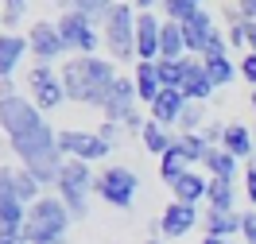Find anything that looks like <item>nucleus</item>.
Here are the masks:
<instances>
[{
	"mask_svg": "<svg viewBox=\"0 0 256 244\" xmlns=\"http://www.w3.org/2000/svg\"><path fill=\"white\" fill-rule=\"evenodd\" d=\"M0 132L8 136L12 151L20 163L43 182V190L54 186L58 167H62V151H58V132L50 128L43 113L35 109V101L28 97H0Z\"/></svg>",
	"mask_w": 256,
	"mask_h": 244,
	"instance_id": "f257e3e1",
	"label": "nucleus"
},
{
	"mask_svg": "<svg viewBox=\"0 0 256 244\" xmlns=\"http://www.w3.org/2000/svg\"><path fill=\"white\" fill-rule=\"evenodd\" d=\"M62 89H66V101H82V105H105L109 101V89L112 81L120 78L112 70L109 58H97V54H82V58H70L62 66Z\"/></svg>",
	"mask_w": 256,
	"mask_h": 244,
	"instance_id": "f03ea898",
	"label": "nucleus"
},
{
	"mask_svg": "<svg viewBox=\"0 0 256 244\" xmlns=\"http://www.w3.org/2000/svg\"><path fill=\"white\" fill-rule=\"evenodd\" d=\"M54 194L62 198V206L70 210L74 221H82L90 213V198L97 194V175L90 163L82 159H62L58 167V179H54Z\"/></svg>",
	"mask_w": 256,
	"mask_h": 244,
	"instance_id": "7ed1b4c3",
	"label": "nucleus"
},
{
	"mask_svg": "<svg viewBox=\"0 0 256 244\" xmlns=\"http://www.w3.org/2000/svg\"><path fill=\"white\" fill-rule=\"evenodd\" d=\"M70 210L62 206L58 194H43L35 206H28V225H24V241L28 244H50V241H66V229H70Z\"/></svg>",
	"mask_w": 256,
	"mask_h": 244,
	"instance_id": "20e7f679",
	"label": "nucleus"
},
{
	"mask_svg": "<svg viewBox=\"0 0 256 244\" xmlns=\"http://www.w3.org/2000/svg\"><path fill=\"white\" fill-rule=\"evenodd\" d=\"M136 8L128 4V0H116L109 8V16L101 19V39H105V47H109V58H136Z\"/></svg>",
	"mask_w": 256,
	"mask_h": 244,
	"instance_id": "39448f33",
	"label": "nucleus"
},
{
	"mask_svg": "<svg viewBox=\"0 0 256 244\" xmlns=\"http://www.w3.org/2000/svg\"><path fill=\"white\" fill-rule=\"evenodd\" d=\"M58 35H62V47L70 54H97V47L105 43L101 39V23H94L90 16H82V12H62V19L54 23Z\"/></svg>",
	"mask_w": 256,
	"mask_h": 244,
	"instance_id": "423d86ee",
	"label": "nucleus"
},
{
	"mask_svg": "<svg viewBox=\"0 0 256 244\" xmlns=\"http://www.w3.org/2000/svg\"><path fill=\"white\" fill-rule=\"evenodd\" d=\"M136 190H140V175L132 167H109L97 175V198L112 210H128Z\"/></svg>",
	"mask_w": 256,
	"mask_h": 244,
	"instance_id": "0eeeda50",
	"label": "nucleus"
},
{
	"mask_svg": "<svg viewBox=\"0 0 256 244\" xmlns=\"http://www.w3.org/2000/svg\"><path fill=\"white\" fill-rule=\"evenodd\" d=\"M28 89H32V101L39 113H50V109H58L66 101V89H62V78L50 70V66L35 62L32 70H28Z\"/></svg>",
	"mask_w": 256,
	"mask_h": 244,
	"instance_id": "6e6552de",
	"label": "nucleus"
},
{
	"mask_svg": "<svg viewBox=\"0 0 256 244\" xmlns=\"http://www.w3.org/2000/svg\"><path fill=\"white\" fill-rule=\"evenodd\" d=\"M58 151L62 159H82V163H101L112 147L97 136V132H82V128H66L58 132Z\"/></svg>",
	"mask_w": 256,
	"mask_h": 244,
	"instance_id": "1a4fd4ad",
	"label": "nucleus"
},
{
	"mask_svg": "<svg viewBox=\"0 0 256 244\" xmlns=\"http://www.w3.org/2000/svg\"><path fill=\"white\" fill-rule=\"evenodd\" d=\"M28 50H32L35 62H43V66H50L54 58H62V54H66L58 27H54V23H47V19H39V23H32V27H28Z\"/></svg>",
	"mask_w": 256,
	"mask_h": 244,
	"instance_id": "9d476101",
	"label": "nucleus"
},
{
	"mask_svg": "<svg viewBox=\"0 0 256 244\" xmlns=\"http://www.w3.org/2000/svg\"><path fill=\"white\" fill-rule=\"evenodd\" d=\"M140 93H136V81L132 78H116L109 89V101L101 105V113H105V120H116V124H124L128 116H136L140 109Z\"/></svg>",
	"mask_w": 256,
	"mask_h": 244,
	"instance_id": "9b49d317",
	"label": "nucleus"
},
{
	"mask_svg": "<svg viewBox=\"0 0 256 244\" xmlns=\"http://www.w3.org/2000/svg\"><path fill=\"white\" fill-rule=\"evenodd\" d=\"M160 31L163 19L156 12L136 16V62H160Z\"/></svg>",
	"mask_w": 256,
	"mask_h": 244,
	"instance_id": "f8f14e48",
	"label": "nucleus"
},
{
	"mask_svg": "<svg viewBox=\"0 0 256 244\" xmlns=\"http://www.w3.org/2000/svg\"><path fill=\"white\" fill-rule=\"evenodd\" d=\"M198 221H202L198 206H186V202H171V206L160 213V237H171V241H178V237H186V233H190Z\"/></svg>",
	"mask_w": 256,
	"mask_h": 244,
	"instance_id": "ddd939ff",
	"label": "nucleus"
},
{
	"mask_svg": "<svg viewBox=\"0 0 256 244\" xmlns=\"http://www.w3.org/2000/svg\"><path fill=\"white\" fill-rule=\"evenodd\" d=\"M214 78L206 74V66H202V58H186V74H182V97L186 101H202L206 105L210 97H214Z\"/></svg>",
	"mask_w": 256,
	"mask_h": 244,
	"instance_id": "4468645a",
	"label": "nucleus"
},
{
	"mask_svg": "<svg viewBox=\"0 0 256 244\" xmlns=\"http://www.w3.org/2000/svg\"><path fill=\"white\" fill-rule=\"evenodd\" d=\"M218 35V27H214V16H210L206 8H198L186 23H182V39H186V54H202L206 50V43Z\"/></svg>",
	"mask_w": 256,
	"mask_h": 244,
	"instance_id": "2eb2a0df",
	"label": "nucleus"
},
{
	"mask_svg": "<svg viewBox=\"0 0 256 244\" xmlns=\"http://www.w3.org/2000/svg\"><path fill=\"white\" fill-rule=\"evenodd\" d=\"M148 109H152V120H156V124L171 128V124H178V116L186 109V97H182V89H163Z\"/></svg>",
	"mask_w": 256,
	"mask_h": 244,
	"instance_id": "dca6fc26",
	"label": "nucleus"
},
{
	"mask_svg": "<svg viewBox=\"0 0 256 244\" xmlns=\"http://www.w3.org/2000/svg\"><path fill=\"white\" fill-rule=\"evenodd\" d=\"M24 54H28V35L0 31V78H12Z\"/></svg>",
	"mask_w": 256,
	"mask_h": 244,
	"instance_id": "f3484780",
	"label": "nucleus"
},
{
	"mask_svg": "<svg viewBox=\"0 0 256 244\" xmlns=\"http://www.w3.org/2000/svg\"><path fill=\"white\" fill-rule=\"evenodd\" d=\"M28 225V206L16 194L0 198V237H20Z\"/></svg>",
	"mask_w": 256,
	"mask_h": 244,
	"instance_id": "a211bd4d",
	"label": "nucleus"
},
{
	"mask_svg": "<svg viewBox=\"0 0 256 244\" xmlns=\"http://www.w3.org/2000/svg\"><path fill=\"white\" fill-rule=\"evenodd\" d=\"M206 190H210V175H198V171H186L178 182H171V194H175V202H186V206L206 202Z\"/></svg>",
	"mask_w": 256,
	"mask_h": 244,
	"instance_id": "6ab92c4d",
	"label": "nucleus"
},
{
	"mask_svg": "<svg viewBox=\"0 0 256 244\" xmlns=\"http://www.w3.org/2000/svg\"><path fill=\"white\" fill-rule=\"evenodd\" d=\"M202 229H206V237H237L240 233V213L237 210H210L202 213Z\"/></svg>",
	"mask_w": 256,
	"mask_h": 244,
	"instance_id": "aec40b11",
	"label": "nucleus"
},
{
	"mask_svg": "<svg viewBox=\"0 0 256 244\" xmlns=\"http://www.w3.org/2000/svg\"><path fill=\"white\" fill-rule=\"evenodd\" d=\"M132 81H136V93H140V101H144V105H152V101L163 93L160 66H156V62H136V70H132Z\"/></svg>",
	"mask_w": 256,
	"mask_h": 244,
	"instance_id": "412c9836",
	"label": "nucleus"
},
{
	"mask_svg": "<svg viewBox=\"0 0 256 244\" xmlns=\"http://www.w3.org/2000/svg\"><path fill=\"white\" fill-rule=\"evenodd\" d=\"M237 155H229L225 147H210L206 159H202V167H206L210 179H237Z\"/></svg>",
	"mask_w": 256,
	"mask_h": 244,
	"instance_id": "4be33fe9",
	"label": "nucleus"
},
{
	"mask_svg": "<svg viewBox=\"0 0 256 244\" xmlns=\"http://www.w3.org/2000/svg\"><path fill=\"white\" fill-rule=\"evenodd\" d=\"M160 58H186L182 23H175V19H163V31H160Z\"/></svg>",
	"mask_w": 256,
	"mask_h": 244,
	"instance_id": "5701e85b",
	"label": "nucleus"
},
{
	"mask_svg": "<svg viewBox=\"0 0 256 244\" xmlns=\"http://www.w3.org/2000/svg\"><path fill=\"white\" fill-rule=\"evenodd\" d=\"M252 144H256V136L244 128V124H225V140H222V147L229 151V155L248 159V155H252Z\"/></svg>",
	"mask_w": 256,
	"mask_h": 244,
	"instance_id": "b1692460",
	"label": "nucleus"
},
{
	"mask_svg": "<svg viewBox=\"0 0 256 244\" xmlns=\"http://www.w3.org/2000/svg\"><path fill=\"white\" fill-rule=\"evenodd\" d=\"M186 171H194V167L186 163V155H182V151L171 144V151H167V155H160V179L171 186V182H178L182 175H186Z\"/></svg>",
	"mask_w": 256,
	"mask_h": 244,
	"instance_id": "393cba45",
	"label": "nucleus"
},
{
	"mask_svg": "<svg viewBox=\"0 0 256 244\" xmlns=\"http://www.w3.org/2000/svg\"><path fill=\"white\" fill-rule=\"evenodd\" d=\"M112 4H116V0H58L62 12H82V16H90L94 23H101V19L109 16Z\"/></svg>",
	"mask_w": 256,
	"mask_h": 244,
	"instance_id": "a878e982",
	"label": "nucleus"
},
{
	"mask_svg": "<svg viewBox=\"0 0 256 244\" xmlns=\"http://www.w3.org/2000/svg\"><path fill=\"white\" fill-rule=\"evenodd\" d=\"M140 140H144V147H148V155H167L171 151V132L163 128V124H156V120H148L144 124V132H140Z\"/></svg>",
	"mask_w": 256,
	"mask_h": 244,
	"instance_id": "bb28decb",
	"label": "nucleus"
},
{
	"mask_svg": "<svg viewBox=\"0 0 256 244\" xmlns=\"http://www.w3.org/2000/svg\"><path fill=\"white\" fill-rule=\"evenodd\" d=\"M206 202H210V210H233V202H237V190H233V179H210Z\"/></svg>",
	"mask_w": 256,
	"mask_h": 244,
	"instance_id": "cd10ccee",
	"label": "nucleus"
},
{
	"mask_svg": "<svg viewBox=\"0 0 256 244\" xmlns=\"http://www.w3.org/2000/svg\"><path fill=\"white\" fill-rule=\"evenodd\" d=\"M175 147L186 155V163H202L206 159V151H210V144L202 140V132H182V136H175Z\"/></svg>",
	"mask_w": 256,
	"mask_h": 244,
	"instance_id": "c85d7f7f",
	"label": "nucleus"
},
{
	"mask_svg": "<svg viewBox=\"0 0 256 244\" xmlns=\"http://www.w3.org/2000/svg\"><path fill=\"white\" fill-rule=\"evenodd\" d=\"M16 198L24 202V206H35V202L43 198V182L35 179L28 167H20V171H16Z\"/></svg>",
	"mask_w": 256,
	"mask_h": 244,
	"instance_id": "c756f323",
	"label": "nucleus"
},
{
	"mask_svg": "<svg viewBox=\"0 0 256 244\" xmlns=\"http://www.w3.org/2000/svg\"><path fill=\"white\" fill-rule=\"evenodd\" d=\"M202 66H206V74L214 78V85H218V89H222V85H229V81L240 74L229 54H225V58H202Z\"/></svg>",
	"mask_w": 256,
	"mask_h": 244,
	"instance_id": "7c9ffc66",
	"label": "nucleus"
},
{
	"mask_svg": "<svg viewBox=\"0 0 256 244\" xmlns=\"http://www.w3.org/2000/svg\"><path fill=\"white\" fill-rule=\"evenodd\" d=\"M160 81L163 89H182V74H186V58H160Z\"/></svg>",
	"mask_w": 256,
	"mask_h": 244,
	"instance_id": "2f4dec72",
	"label": "nucleus"
},
{
	"mask_svg": "<svg viewBox=\"0 0 256 244\" xmlns=\"http://www.w3.org/2000/svg\"><path fill=\"white\" fill-rule=\"evenodd\" d=\"M175 128L178 132H202L206 128V105H202V101H186V109H182Z\"/></svg>",
	"mask_w": 256,
	"mask_h": 244,
	"instance_id": "473e14b6",
	"label": "nucleus"
},
{
	"mask_svg": "<svg viewBox=\"0 0 256 244\" xmlns=\"http://www.w3.org/2000/svg\"><path fill=\"white\" fill-rule=\"evenodd\" d=\"M160 8H163V16L167 19H175V23H186V19L202 8L198 0H160Z\"/></svg>",
	"mask_w": 256,
	"mask_h": 244,
	"instance_id": "72a5a7b5",
	"label": "nucleus"
},
{
	"mask_svg": "<svg viewBox=\"0 0 256 244\" xmlns=\"http://www.w3.org/2000/svg\"><path fill=\"white\" fill-rule=\"evenodd\" d=\"M28 4H32V0H4V8H0V23H4V27H20L24 16H28Z\"/></svg>",
	"mask_w": 256,
	"mask_h": 244,
	"instance_id": "f704fd0d",
	"label": "nucleus"
},
{
	"mask_svg": "<svg viewBox=\"0 0 256 244\" xmlns=\"http://www.w3.org/2000/svg\"><path fill=\"white\" fill-rule=\"evenodd\" d=\"M225 39H229V47H244L248 50V19H229V31H225Z\"/></svg>",
	"mask_w": 256,
	"mask_h": 244,
	"instance_id": "c9c22d12",
	"label": "nucleus"
},
{
	"mask_svg": "<svg viewBox=\"0 0 256 244\" xmlns=\"http://www.w3.org/2000/svg\"><path fill=\"white\" fill-rule=\"evenodd\" d=\"M225 54H229V39H225V35L218 31V35H214V39L206 43V50H202V58H225Z\"/></svg>",
	"mask_w": 256,
	"mask_h": 244,
	"instance_id": "e433bc0d",
	"label": "nucleus"
},
{
	"mask_svg": "<svg viewBox=\"0 0 256 244\" xmlns=\"http://www.w3.org/2000/svg\"><path fill=\"white\" fill-rule=\"evenodd\" d=\"M97 136H101V140H105V144H116V140H120V136H124V124H116V120H101V128H97Z\"/></svg>",
	"mask_w": 256,
	"mask_h": 244,
	"instance_id": "4c0bfd02",
	"label": "nucleus"
},
{
	"mask_svg": "<svg viewBox=\"0 0 256 244\" xmlns=\"http://www.w3.org/2000/svg\"><path fill=\"white\" fill-rule=\"evenodd\" d=\"M240 237H244V244H256V210L240 213Z\"/></svg>",
	"mask_w": 256,
	"mask_h": 244,
	"instance_id": "58836bf2",
	"label": "nucleus"
},
{
	"mask_svg": "<svg viewBox=\"0 0 256 244\" xmlns=\"http://www.w3.org/2000/svg\"><path fill=\"white\" fill-rule=\"evenodd\" d=\"M202 140H206L210 147H222V140H225V124H218V120H210L206 128H202Z\"/></svg>",
	"mask_w": 256,
	"mask_h": 244,
	"instance_id": "ea45409f",
	"label": "nucleus"
},
{
	"mask_svg": "<svg viewBox=\"0 0 256 244\" xmlns=\"http://www.w3.org/2000/svg\"><path fill=\"white\" fill-rule=\"evenodd\" d=\"M244 194H248V206L256 210V159H248L244 167Z\"/></svg>",
	"mask_w": 256,
	"mask_h": 244,
	"instance_id": "a19ab883",
	"label": "nucleus"
},
{
	"mask_svg": "<svg viewBox=\"0 0 256 244\" xmlns=\"http://www.w3.org/2000/svg\"><path fill=\"white\" fill-rule=\"evenodd\" d=\"M237 70H240V78L248 81V85H256V54H252V50H248V54L240 58V66H237Z\"/></svg>",
	"mask_w": 256,
	"mask_h": 244,
	"instance_id": "79ce46f5",
	"label": "nucleus"
},
{
	"mask_svg": "<svg viewBox=\"0 0 256 244\" xmlns=\"http://www.w3.org/2000/svg\"><path fill=\"white\" fill-rule=\"evenodd\" d=\"M233 8L240 12V19H248V23L256 19V0H233Z\"/></svg>",
	"mask_w": 256,
	"mask_h": 244,
	"instance_id": "37998d69",
	"label": "nucleus"
},
{
	"mask_svg": "<svg viewBox=\"0 0 256 244\" xmlns=\"http://www.w3.org/2000/svg\"><path fill=\"white\" fill-rule=\"evenodd\" d=\"M0 97H16V85H12V78H0Z\"/></svg>",
	"mask_w": 256,
	"mask_h": 244,
	"instance_id": "c03bdc74",
	"label": "nucleus"
},
{
	"mask_svg": "<svg viewBox=\"0 0 256 244\" xmlns=\"http://www.w3.org/2000/svg\"><path fill=\"white\" fill-rule=\"evenodd\" d=\"M156 4H160V0H132L136 12H156Z\"/></svg>",
	"mask_w": 256,
	"mask_h": 244,
	"instance_id": "a18cd8bd",
	"label": "nucleus"
},
{
	"mask_svg": "<svg viewBox=\"0 0 256 244\" xmlns=\"http://www.w3.org/2000/svg\"><path fill=\"white\" fill-rule=\"evenodd\" d=\"M248 50H252V54H256V19H252V23H248Z\"/></svg>",
	"mask_w": 256,
	"mask_h": 244,
	"instance_id": "49530a36",
	"label": "nucleus"
},
{
	"mask_svg": "<svg viewBox=\"0 0 256 244\" xmlns=\"http://www.w3.org/2000/svg\"><path fill=\"white\" fill-rule=\"evenodd\" d=\"M202 244H233L229 237H202Z\"/></svg>",
	"mask_w": 256,
	"mask_h": 244,
	"instance_id": "de8ad7c7",
	"label": "nucleus"
},
{
	"mask_svg": "<svg viewBox=\"0 0 256 244\" xmlns=\"http://www.w3.org/2000/svg\"><path fill=\"white\" fill-rule=\"evenodd\" d=\"M0 244H28L24 237H0Z\"/></svg>",
	"mask_w": 256,
	"mask_h": 244,
	"instance_id": "09e8293b",
	"label": "nucleus"
},
{
	"mask_svg": "<svg viewBox=\"0 0 256 244\" xmlns=\"http://www.w3.org/2000/svg\"><path fill=\"white\" fill-rule=\"evenodd\" d=\"M144 244H163V241H160V237H152V241H144Z\"/></svg>",
	"mask_w": 256,
	"mask_h": 244,
	"instance_id": "8fccbe9b",
	"label": "nucleus"
},
{
	"mask_svg": "<svg viewBox=\"0 0 256 244\" xmlns=\"http://www.w3.org/2000/svg\"><path fill=\"white\" fill-rule=\"evenodd\" d=\"M248 101H252V113H256V89H252V97H248Z\"/></svg>",
	"mask_w": 256,
	"mask_h": 244,
	"instance_id": "3c124183",
	"label": "nucleus"
},
{
	"mask_svg": "<svg viewBox=\"0 0 256 244\" xmlns=\"http://www.w3.org/2000/svg\"><path fill=\"white\" fill-rule=\"evenodd\" d=\"M50 244H66V241H50Z\"/></svg>",
	"mask_w": 256,
	"mask_h": 244,
	"instance_id": "603ef678",
	"label": "nucleus"
},
{
	"mask_svg": "<svg viewBox=\"0 0 256 244\" xmlns=\"http://www.w3.org/2000/svg\"><path fill=\"white\" fill-rule=\"evenodd\" d=\"M198 4H202V0H198Z\"/></svg>",
	"mask_w": 256,
	"mask_h": 244,
	"instance_id": "864d4df0",
	"label": "nucleus"
}]
</instances>
